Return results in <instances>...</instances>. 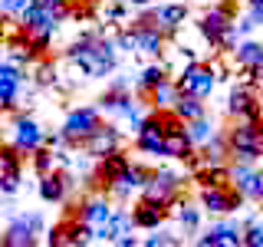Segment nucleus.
I'll use <instances>...</instances> for the list:
<instances>
[{"label": "nucleus", "mask_w": 263, "mask_h": 247, "mask_svg": "<svg viewBox=\"0 0 263 247\" xmlns=\"http://www.w3.org/2000/svg\"><path fill=\"white\" fill-rule=\"evenodd\" d=\"M230 162H260L263 158V119H234L227 129Z\"/></svg>", "instance_id": "nucleus-1"}, {"label": "nucleus", "mask_w": 263, "mask_h": 247, "mask_svg": "<svg viewBox=\"0 0 263 247\" xmlns=\"http://www.w3.org/2000/svg\"><path fill=\"white\" fill-rule=\"evenodd\" d=\"M135 23L138 27H155L158 33H164V37H175V33L187 23V4H181V0L158 4V7H152V10H145Z\"/></svg>", "instance_id": "nucleus-2"}, {"label": "nucleus", "mask_w": 263, "mask_h": 247, "mask_svg": "<svg viewBox=\"0 0 263 247\" xmlns=\"http://www.w3.org/2000/svg\"><path fill=\"white\" fill-rule=\"evenodd\" d=\"M102 126V115H99L96 105H79V109H69L66 112V119H63V138H66V145H72V148H82V142H86L92 132Z\"/></svg>", "instance_id": "nucleus-3"}, {"label": "nucleus", "mask_w": 263, "mask_h": 247, "mask_svg": "<svg viewBox=\"0 0 263 247\" xmlns=\"http://www.w3.org/2000/svg\"><path fill=\"white\" fill-rule=\"evenodd\" d=\"M0 102L7 105V109H13V105H30V93H27V73H23V66L16 63H0Z\"/></svg>", "instance_id": "nucleus-4"}, {"label": "nucleus", "mask_w": 263, "mask_h": 247, "mask_svg": "<svg viewBox=\"0 0 263 247\" xmlns=\"http://www.w3.org/2000/svg\"><path fill=\"white\" fill-rule=\"evenodd\" d=\"M197 198H201V211H208V214H234L247 201L234 185H201Z\"/></svg>", "instance_id": "nucleus-5"}, {"label": "nucleus", "mask_w": 263, "mask_h": 247, "mask_svg": "<svg viewBox=\"0 0 263 247\" xmlns=\"http://www.w3.org/2000/svg\"><path fill=\"white\" fill-rule=\"evenodd\" d=\"M234 7L230 4H217V7H211V10H204L201 13V20H197V33H201L204 40H208V46L217 53V43H220V37L234 27Z\"/></svg>", "instance_id": "nucleus-6"}, {"label": "nucleus", "mask_w": 263, "mask_h": 247, "mask_svg": "<svg viewBox=\"0 0 263 247\" xmlns=\"http://www.w3.org/2000/svg\"><path fill=\"white\" fill-rule=\"evenodd\" d=\"M175 82H178V89L181 93H191V96H201V99H208L211 93H214V86H217V76L211 73V66L208 63H187L184 69L175 76Z\"/></svg>", "instance_id": "nucleus-7"}, {"label": "nucleus", "mask_w": 263, "mask_h": 247, "mask_svg": "<svg viewBox=\"0 0 263 247\" xmlns=\"http://www.w3.org/2000/svg\"><path fill=\"white\" fill-rule=\"evenodd\" d=\"M224 112L230 115V119H263V102H260V96H257L253 86L237 82V86L227 93Z\"/></svg>", "instance_id": "nucleus-8"}, {"label": "nucleus", "mask_w": 263, "mask_h": 247, "mask_svg": "<svg viewBox=\"0 0 263 247\" xmlns=\"http://www.w3.org/2000/svg\"><path fill=\"white\" fill-rule=\"evenodd\" d=\"M135 145L138 152L155 155V158H164V129H161V112H148L142 119V126L135 129Z\"/></svg>", "instance_id": "nucleus-9"}, {"label": "nucleus", "mask_w": 263, "mask_h": 247, "mask_svg": "<svg viewBox=\"0 0 263 247\" xmlns=\"http://www.w3.org/2000/svg\"><path fill=\"white\" fill-rule=\"evenodd\" d=\"M178 191H181V175H175L168 168H158V171H152L148 185L142 188V201H152V204H161L164 208Z\"/></svg>", "instance_id": "nucleus-10"}, {"label": "nucleus", "mask_w": 263, "mask_h": 247, "mask_svg": "<svg viewBox=\"0 0 263 247\" xmlns=\"http://www.w3.org/2000/svg\"><path fill=\"white\" fill-rule=\"evenodd\" d=\"M13 145L30 158V155L36 152L40 145H46V132H43V126H40L33 115L20 112V115H16V122H13Z\"/></svg>", "instance_id": "nucleus-11"}, {"label": "nucleus", "mask_w": 263, "mask_h": 247, "mask_svg": "<svg viewBox=\"0 0 263 247\" xmlns=\"http://www.w3.org/2000/svg\"><path fill=\"white\" fill-rule=\"evenodd\" d=\"M122 145V132L115 129V126H109V122H102V126H99L92 135L86 138V142H82V148H86V155L89 158H102V155H109V152H115V148Z\"/></svg>", "instance_id": "nucleus-12"}, {"label": "nucleus", "mask_w": 263, "mask_h": 247, "mask_svg": "<svg viewBox=\"0 0 263 247\" xmlns=\"http://www.w3.org/2000/svg\"><path fill=\"white\" fill-rule=\"evenodd\" d=\"M240 234H243V224H237V221H220V224H214L211 231H204V234L197 237V244L201 247H240Z\"/></svg>", "instance_id": "nucleus-13"}, {"label": "nucleus", "mask_w": 263, "mask_h": 247, "mask_svg": "<svg viewBox=\"0 0 263 247\" xmlns=\"http://www.w3.org/2000/svg\"><path fill=\"white\" fill-rule=\"evenodd\" d=\"M76 185L69 175H60V171H49V175H40V185H36V191L40 198H43L46 204H60L69 198V188Z\"/></svg>", "instance_id": "nucleus-14"}, {"label": "nucleus", "mask_w": 263, "mask_h": 247, "mask_svg": "<svg viewBox=\"0 0 263 247\" xmlns=\"http://www.w3.org/2000/svg\"><path fill=\"white\" fill-rule=\"evenodd\" d=\"M230 185L240 191L247 201H257V168L253 162H230Z\"/></svg>", "instance_id": "nucleus-15"}, {"label": "nucleus", "mask_w": 263, "mask_h": 247, "mask_svg": "<svg viewBox=\"0 0 263 247\" xmlns=\"http://www.w3.org/2000/svg\"><path fill=\"white\" fill-rule=\"evenodd\" d=\"M128 155L122 152V148H115V152H109V155H102V158H99V168H96V178L102 181V188H109L115 178H122L125 175V168H128ZM109 195V191H105Z\"/></svg>", "instance_id": "nucleus-16"}, {"label": "nucleus", "mask_w": 263, "mask_h": 247, "mask_svg": "<svg viewBox=\"0 0 263 247\" xmlns=\"http://www.w3.org/2000/svg\"><path fill=\"white\" fill-rule=\"evenodd\" d=\"M0 244L4 247H33L36 244V231H33V224L27 221V214H20V218H13L10 224H7Z\"/></svg>", "instance_id": "nucleus-17"}, {"label": "nucleus", "mask_w": 263, "mask_h": 247, "mask_svg": "<svg viewBox=\"0 0 263 247\" xmlns=\"http://www.w3.org/2000/svg\"><path fill=\"white\" fill-rule=\"evenodd\" d=\"M112 201H109V195H105V191H99L96 198H86V201H82L79 204V218L82 221H89V224H105V221H109L112 218Z\"/></svg>", "instance_id": "nucleus-18"}, {"label": "nucleus", "mask_w": 263, "mask_h": 247, "mask_svg": "<svg viewBox=\"0 0 263 247\" xmlns=\"http://www.w3.org/2000/svg\"><path fill=\"white\" fill-rule=\"evenodd\" d=\"M164 218H168V211H164L161 204H152V201H138L135 208H132V221L142 231H158L164 224Z\"/></svg>", "instance_id": "nucleus-19"}, {"label": "nucleus", "mask_w": 263, "mask_h": 247, "mask_svg": "<svg viewBox=\"0 0 263 247\" xmlns=\"http://www.w3.org/2000/svg\"><path fill=\"white\" fill-rule=\"evenodd\" d=\"M227 56L234 60V66H250V69H253V66H260V63H263V43H260V40L243 37Z\"/></svg>", "instance_id": "nucleus-20"}, {"label": "nucleus", "mask_w": 263, "mask_h": 247, "mask_svg": "<svg viewBox=\"0 0 263 247\" xmlns=\"http://www.w3.org/2000/svg\"><path fill=\"white\" fill-rule=\"evenodd\" d=\"M191 155H194V142H191V135H187L184 129H178V132H168V135H164V158L187 162Z\"/></svg>", "instance_id": "nucleus-21"}, {"label": "nucleus", "mask_w": 263, "mask_h": 247, "mask_svg": "<svg viewBox=\"0 0 263 247\" xmlns=\"http://www.w3.org/2000/svg\"><path fill=\"white\" fill-rule=\"evenodd\" d=\"M178 96H181V89H178V82L175 79H161L158 86L148 93V102L155 105V109H175V102H178Z\"/></svg>", "instance_id": "nucleus-22"}, {"label": "nucleus", "mask_w": 263, "mask_h": 247, "mask_svg": "<svg viewBox=\"0 0 263 247\" xmlns=\"http://www.w3.org/2000/svg\"><path fill=\"white\" fill-rule=\"evenodd\" d=\"M175 115L181 122H191V119H201V115H208V105H204L201 96H191V93H181L178 102H175Z\"/></svg>", "instance_id": "nucleus-23"}, {"label": "nucleus", "mask_w": 263, "mask_h": 247, "mask_svg": "<svg viewBox=\"0 0 263 247\" xmlns=\"http://www.w3.org/2000/svg\"><path fill=\"white\" fill-rule=\"evenodd\" d=\"M135 33H138V53H148V56H161L164 53V33H158L155 27H138L135 23Z\"/></svg>", "instance_id": "nucleus-24"}, {"label": "nucleus", "mask_w": 263, "mask_h": 247, "mask_svg": "<svg viewBox=\"0 0 263 247\" xmlns=\"http://www.w3.org/2000/svg\"><path fill=\"white\" fill-rule=\"evenodd\" d=\"M161 79H168V66H164V63H148L145 69L138 73V82H135V86H138V93H145V96H148Z\"/></svg>", "instance_id": "nucleus-25"}, {"label": "nucleus", "mask_w": 263, "mask_h": 247, "mask_svg": "<svg viewBox=\"0 0 263 247\" xmlns=\"http://www.w3.org/2000/svg\"><path fill=\"white\" fill-rule=\"evenodd\" d=\"M63 227H66V234H69L72 247H82V244L96 241V224H89V221H82V218H72L69 224H63Z\"/></svg>", "instance_id": "nucleus-26"}, {"label": "nucleus", "mask_w": 263, "mask_h": 247, "mask_svg": "<svg viewBox=\"0 0 263 247\" xmlns=\"http://www.w3.org/2000/svg\"><path fill=\"white\" fill-rule=\"evenodd\" d=\"M30 162H33L36 178H40V175H49V171H60V158H56V152H53L49 145H40L36 152L30 155Z\"/></svg>", "instance_id": "nucleus-27"}, {"label": "nucleus", "mask_w": 263, "mask_h": 247, "mask_svg": "<svg viewBox=\"0 0 263 247\" xmlns=\"http://www.w3.org/2000/svg\"><path fill=\"white\" fill-rule=\"evenodd\" d=\"M184 132L191 135V142H194V148H201L208 138L217 132V126L208 119V115H201V119H191V122H184Z\"/></svg>", "instance_id": "nucleus-28"}, {"label": "nucleus", "mask_w": 263, "mask_h": 247, "mask_svg": "<svg viewBox=\"0 0 263 247\" xmlns=\"http://www.w3.org/2000/svg\"><path fill=\"white\" fill-rule=\"evenodd\" d=\"M23 181V165H0V195H16Z\"/></svg>", "instance_id": "nucleus-29"}, {"label": "nucleus", "mask_w": 263, "mask_h": 247, "mask_svg": "<svg viewBox=\"0 0 263 247\" xmlns=\"http://www.w3.org/2000/svg\"><path fill=\"white\" fill-rule=\"evenodd\" d=\"M30 66H33V86H53L56 76H60V73H56V63L53 60H43V56L33 60Z\"/></svg>", "instance_id": "nucleus-30"}, {"label": "nucleus", "mask_w": 263, "mask_h": 247, "mask_svg": "<svg viewBox=\"0 0 263 247\" xmlns=\"http://www.w3.org/2000/svg\"><path fill=\"white\" fill-rule=\"evenodd\" d=\"M148 178H152V168H145V165H135V162H128L125 175H122V181H125L128 188H135V191H142V188L148 185Z\"/></svg>", "instance_id": "nucleus-31"}, {"label": "nucleus", "mask_w": 263, "mask_h": 247, "mask_svg": "<svg viewBox=\"0 0 263 247\" xmlns=\"http://www.w3.org/2000/svg\"><path fill=\"white\" fill-rule=\"evenodd\" d=\"M240 247H263V221H247L240 234Z\"/></svg>", "instance_id": "nucleus-32"}, {"label": "nucleus", "mask_w": 263, "mask_h": 247, "mask_svg": "<svg viewBox=\"0 0 263 247\" xmlns=\"http://www.w3.org/2000/svg\"><path fill=\"white\" fill-rule=\"evenodd\" d=\"M102 23H125V7L119 0H109L102 7Z\"/></svg>", "instance_id": "nucleus-33"}, {"label": "nucleus", "mask_w": 263, "mask_h": 247, "mask_svg": "<svg viewBox=\"0 0 263 247\" xmlns=\"http://www.w3.org/2000/svg\"><path fill=\"white\" fill-rule=\"evenodd\" d=\"M46 244H53V247H72L69 244V234H66V227H49L46 231Z\"/></svg>", "instance_id": "nucleus-34"}, {"label": "nucleus", "mask_w": 263, "mask_h": 247, "mask_svg": "<svg viewBox=\"0 0 263 247\" xmlns=\"http://www.w3.org/2000/svg\"><path fill=\"white\" fill-rule=\"evenodd\" d=\"M171 244H178V237H171V234H152V237H145V247H171Z\"/></svg>", "instance_id": "nucleus-35"}, {"label": "nucleus", "mask_w": 263, "mask_h": 247, "mask_svg": "<svg viewBox=\"0 0 263 247\" xmlns=\"http://www.w3.org/2000/svg\"><path fill=\"white\" fill-rule=\"evenodd\" d=\"M115 244H119V247H135V244H138V237H132V234H122Z\"/></svg>", "instance_id": "nucleus-36"}, {"label": "nucleus", "mask_w": 263, "mask_h": 247, "mask_svg": "<svg viewBox=\"0 0 263 247\" xmlns=\"http://www.w3.org/2000/svg\"><path fill=\"white\" fill-rule=\"evenodd\" d=\"M257 201H260V198H263V168H257Z\"/></svg>", "instance_id": "nucleus-37"}, {"label": "nucleus", "mask_w": 263, "mask_h": 247, "mask_svg": "<svg viewBox=\"0 0 263 247\" xmlns=\"http://www.w3.org/2000/svg\"><path fill=\"white\" fill-rule=\"evenodd\" d=\"M7 20H10V16H4V13H0V33L7 30Z\"/></svg>", "instance_id": "nucleus-38"}, {"label": "nucleus", "mask_w": 263, "mask_h": 247, "mask_svg": "<svg viewBox=\"0 0 263 247\" xmlns=\"http://www.w3.org/2000/svg\"><path fill=\"white\" fill-rule=\"evenodd\" d=\"M247 7H263V0H247Z\"/></svg>", "instance_id": "nucleus-39"}, {"label": "nucleus", "mask_w": 263, "mask_h": 247, "mask_svg": "<svg viewBox=\"0 0 263 247\" xmlns=\"http://www.w3.org/2000/svg\"><path fill=\"white\" fill-rule=\"evenodd\" d=\"M0 142H4V129H0Z\"/></svg>", "instance_id": "nucleus-40"}, {"label": "nucleus", "mask_w": 263, "mask_h": 247, "mask_svg": "<svg viewBox=\"0 0 263 247\" xmlns=\"http://www.w3.org/2000/svg\"><path fill=\"white\" fill-rule=\"evenodd\" d=\"M260 204H263V198H260Z\"/></svg>", "instance_id": "nucleus-41"}]
</instances>
